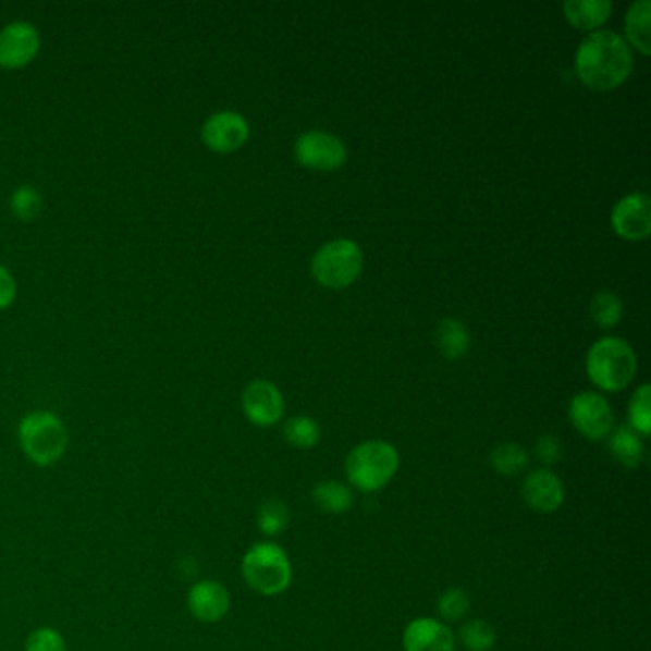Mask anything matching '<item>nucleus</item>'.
Returning <instances> with one entry per match:
<instances>
[{
	"mask_svg": "<svg viewBox=\"0 0 651 651\" xmlns=\"http://www.w3.org/2000/svg\"><path fill=\"white\" fill-rule=\"evenodd\" d=\"M435 610L443 621L455 623L463 619L470 610V598L463 589H447L442 592V597L438 598Z\"/></svg>",
	"mask_w": 651,
	"mask_h": 651,
	"instance_id": "nucleus-28",
	"label": "nucleus"
},
{
	"mask_svg": "<svg viewBox=\"0 0 651 651\" xmlns=\"http://www.w3.org/2000/svg\"><path fill=\"white\" fill-rule=\"evenodd\" d=\"M491 466L503 476H516L528 466V453L518 443H503L491 453Z\"/></svg>",
	"mask_w": 651,
	"mask_h": 651,
	"instance_id": "nucleus-24",
	"label": "nucleus"
},
{
	"mask_svg": "<svg viewBox=\"0 0 651 651\" xmlns=\"http://www.w3.org/2000/svg\"><path fill=\"white\" fill-rule=\"evenodd\" d=\"M590 316L597 321L600 327H613L619 323L621 316H623V303L619 296L613 293H598L592 303H590Z\"/></svg>",
	"mask_w": 651,
	"mask_h": 651,
	"instance_id": "nucleus-27",
	"label": "nucleus"
},
{
	"mask_svg": "<svg viewBox=\"0 0 651 651\" xmlns=\"http://www.w3.org/2000/svg\"><path fill=\"white\" fill-rule=\"evenodd\" d=\"M651 2L650 0H640L630 4L627 17H625V29L632 47L638 48L643 56L650 54L651 50Z\"/></svg>",
	"mask_w": 651,
	"mask_h": 651,
	"instance_id": "nucleus-18",
	"label": "nucleus"
},
{
	"mask_svg": "<svg viewBox=\"0 0 651 651\" xmlns=\"http://www.w3.org/2000/svg\"><path fill=\"white\" fill-rule=\"evenodd\" d=\"M311 499L319 511L326 514H344L354 504L352 489L333 480L321 481L311 489Z\"/></svg>",
	"mask_w": 651,
	"mask_h": 651,
	"instance_id": "nucleus-19",
	"label": "nucleus"
},
{
	"mask_svg": "<svg viewBox=\"0 0 651 651\" xmlns=\"http://www.w3.org/2000/svg\"><path fill=\"white\" fill-rule=\"evenodd\" d=\"M468 344L470 339L463 323H458L457 319H443L438 329V346L443 356L447 359H458L465 356Z\"/></svg>",
	"mask_w": 651,
	"mask_h": 651,
	"instance_id": "nucleus-22",
	"label": "nucleus"
},
{
	"mask_svg": "<svg viewBox=\"0 0 651 651\" xmlns=\"http://www.w3.org/2000/svg\"><path fill=\"white\" fill-rule=\"evenodd\" d=\"M241 572L248 587L262 597H278L293 581L287 552L275 543H258L248 549Z\"/></svg>",
	"mask_w": 651,
	"mask_h": 651,
	"instance_id": "nucleus-4",
	"label": "nucleus"
},
{
	"mask_svg": "<svg viewBox=\"0 0 651 651\" xmlns=\"http://www.w3.org/2000/svg\"><path fill=\"white\" fill-rule=\"evenodd\" d=\"M569 420L587 440L600 442L613 432V409L610 402L597 392H581L569 404Z\"/></svg>",
	"mask_w": 651,
	"mask_h": 651,
	"instance_id": "nucleus-8",
	"label": "nucleus"
},
{
	"mask_svg": "<svg viewBox=\"0 0 651 651\" xmlns=\"http://www.w3.org/2000/svg\"><path fill=\"white\" fill-rule=\"evenodd\" d=\"M364 253L352 239H334L319 248L311 260L314 278L329 288H344L357 280Z\"/></svg>",
	"mask_w": 651,
	"mask_h": 651,
	"instance_id": "nucleus-6",
	"label": "nucleus"
},
{
	"mask_svg": "<svg viewBox=\"0 0 651 651\" xmlns=\"http://www.w3.org/2000/svg\"><path fill=\"white\" fill-rule=\"evenodd\" d=\"M187 607L201 623H218L230 612V594L217 581H199L187 592Z\"/></svg>",
	"mask_w": 651,
	"mask_h": 651,
	"instance_id": "nucleus-14",
	"label": "nucleus"
},
{
	"mask_svg": "<svg viewBox=\"0 0 651 651\" xmlns=\"http://www.w3.org/2000/svg\"><path fill=\"white\" fill-rule=\"evenodd\" d=\"M400 468V455L392 443L371 440L359 443L346 458V478L364 493L386 488Z\"/></svg>",
	"mask_w": 651,
	"mask_h": 651,
	"instance_id": "nucleus-3",
	"label": "nucleus"
},
{
	"mask_svg": "<svg viewBox=\"0 0 651 651\" xmlns=\"http://www.w3.org/2000/svg\"><path fill=\"white\" fill-rule=\"evenodd\" d=\"M613 4L610 0H569L564 2V14L567 22L581 29L590 32L604 24L612 14Z\"/></svg>",
	"mask_w": 651,
	"mask_h": 651,
	"instance_id": "nucleus-16",
	"label": "nucleus"
},
{
	"mask_svg": "<svg viewBox=\"0 0 651 651\" xmlns=\"http://www.w3.org/2000/svg\"><path fill=\"white\" fill-rule=\"evenodd\" d=\"M283 435L293 447L310 450L314 445H318L321 432L318 422L310 417H293L285 422Z\"/></svg>",
	"mask_w": 651,
	"mask_h": 651,
	"instance_id": "nucleus-25",
	"label": "nucleus"
},
{
	"mask_svg": "<svg viewBox=\"0 0 651 651\" xmlns=\"http://www.w3.org/2000/svg\"><path fill=\"white\" fill-rule=\"evenodd\" d=\"M247 119L235 111H218L202 123L201 140L214 153H233L248 140Z\"/></svg>",
	"mask_w": 651,
	"mask_h": 651,
	"instance_id": "nucleus-9",
	"label": "nucleus"
},
{
	"mask_svg": "<svg viewBox=\"0 0 651 651\" xmlns=\"http://www.w3.org/2000/svg\"><path fill=\"white\" fill-rule=\"evenodd\" d=\"M288 521H291V512L281 499H268L256 514L258 529L268 537L281 536L287 529Z\"/></svg>",
	"mask_w": 651,
	"mask_h": 651,
	"instance_id": "nucleus-20",
	"label": "nucleus"
},
{
	"mask_svg": "<svg viewBox=\"0 0 651 651\" xmlns=\"http://www.w3.org/2000/svg\"><path fill=\"white\" fill-rule=\"evenodd\" d=\"M458 638L468 651H491L496 642L495 628L483 619L465 623L458 630Z\"/></svg>",
	"mask_w": 651,
	"mask_h": 651,
	"instance_id": "nucleus-23",
	"label": "nucleus"
},
{
	"mask_svg": "<svg viewBox=\"0 0 651 651\" xmlns=\"http://www.w3.org/2000/svg\"><path fill=\"white\" fill-rule=\"evenodd\" d=\"M243 412L255 427H272L280 422L285 402L280 390L268 380H253L243 390Z\"/></svg>",
	"mask_w": 651,
	"mask_h": 651,
	"instance_id": "nucleus-11",
	"label": "nucleus"
},
{
	"mask_svg": "<svg viewBox=\"0 0 651 651\" xmlns=\"http://www.w3.org/2000/svg\"><path fill=\"white\" fill-rule=\"evenodd\" d=\"M536 453L537 457H539V460H541L544 466H552L556 465L560 457H562V447H560V442L556 438H552V435H543V438L537 442Z\"/></svg>",
	"mask_w": 651,
	"mask_h": 651,
	"instance_id": "nucleus-31",
	"label": "nucleus"
},
{
	"mask_svg": "<svg viewBox=\"0 0 651 651\" xmlns=\"http://www.w3.org/2000/svg\"><path fill=\"white\" fill-rule=\"evenodd\" d=\"M40 33L32 22L16 20L0 29V70L20 71L39 56Z\"/></svg>",
	"mask_w": 651,
	"mask_h": 651,
	"instance_id": "nucleus-7",
	"label": "nucleus"
},
{
	"mask_svg": "<svg viewBox=\"0 0 651 651\" xmlns=\"http://www.w3.org/2000/svg\"><path fill=\"white\" fill-rule=\"evenodd\" d=\"M405 651H455V636L442 621L420 617L407 625Z\"/></svg>",
	"mask_w": 651,
	"mask_h": 651,
	"instance_id": "nucleus-15",
	"label": "nucleus"
},
{
	"mask_svg": "<svg viewBox=\"0 0 651 651\" xmlns=\"http://www.w3.org/2000/svg\"><path fill=\"white\" fill-rule=\"evenodd\" d=\"M521 499L531 511L551 514L564 504L566 489L556 474L549 468H539L521 483Z\"/></svg>",
	"mask_w": 651,
	"mask_h": 651,
	"instance_id": "nucleus-13",
	"label": "nucleus"
},
{
	"mask_svg": "<svg viewBox=\"0 0 651 651\" xmlns=\"http://www.w3.org/2000/svg\"><path fill=\"white\" fill-rule=\"evenodd\" d=\"M651 388L650 384H643L635 392V396L628 405V427L635 430L636 434L650 435L651 432Z\"/></svg>",
	"mask_w": 651,
	"mask_h": 651,
	"instance_id": "nucleus-26",
	"label": "nucleus"
},
{
	"mask_svg": "<svg viewBox=\"0 0 651 651\" xmlns=\"http://www.w3.org/2000/svg\"><path fill=\"white\" fill-rule=\"evenodd\" d=\"M42 207H45L42 195L37 187L29 186V184L16 187L10 195V212L20 222L37 220L42 212Z\"/></svg>",
	"mask_w": 651,
	"mask_h": 651,
	"instance_id": "nucleus-21",
	"label": "nucleus"
},
{
	"mask_svg": "<svg viewBox=\"0 0 651 651\" xmlns=\"http://www.w3.org/2000/svg\"><path fill=\"white\" fill-rule=\"evenodd\" d=\"M25 651H65V640L56 628L40 627L27 638Z\"/></svg>",
	"mask_w": 651,
	"mask_h": 651,
	"instance_id": "nucleus-29",
	"label": "nucleus"
},
{
	"mask_svg": "<svg viewBox=\"0 0 651 651\" xmlns=\"http://www.w3.org/2000/svg\"><path fill=\"white\" fill-rule=\"evenodd\" d=\"M610 438V451L617 463L625 468H638L643 460L642 435L636 434L630 427H619L613 430Z\"/></svg>",
	"mask_w": 651,
	"mask_h": 651,
	"instance_id": "nucleus-17",
	"label": "nucleus"
},
{
	"mask_svg": "<svg viewBox=\"0 0 651 651\" xmlns=\"http://www.w3.org/2000/svg\"><path fill=\"white\" fill-rule=\"evenodd\" d=\"M636 369V354L625 341L602 339L589 349L587 372L590 380L605 392L625 390L635 379Z\"/></svg>",
	"mask_w": 651,
	"mask_h": 651,
	"instance_id": "nucleus-5",
	"label": "nucleus"
},
{
	"mask_svg": "<svg viewBox=\"0 0 651 651\" xmlns=\"http://www.w3.org/2000/svg\"><path fill=\"white\" fill-rule=\"evenodd\" d=\"M295 157L298 163L316 171H334L346 161V148L333 134L311 131L296 140Z\"/></svg>",
	"mask_w": 651,
	"mask_h": 651,
	"instance_id": "nucleus-10",
	"label": "nucleus"
},
{
	"mask_svg": "<svg viewBox=\"0 0 651 651\" xmlns=\"http://www.w3.org/2000/svg\"><path fill=\"white\" fill-rule=\"evenodd\" d=\"M17 298V281L9 268L0 265V311L9 310Z\"/></svg>",
	"mask_w": 651,
	"mask_h": 651,
	"instance_id": "nucleus-30",
	"label": "nucleus"
},
{
	"mask_svg": "<svg viewBox=\"0 0 651 651\" xmlns=\"http://www.w3.org/2000/svg\"><path fill=\"white\" fill-rule=\"evenodd\" d=\"M17 440L25 457L37 466H52L67 450V428L50 412H33L20 420Z\"/></svg>",
	"mask_w": 651,
	"mask_h": 651,
	"instance_id": "nucleus-2",
	"label": "nucleus"
},
{
	"mask_svg": "<svg viewBox=\"0 0 651 651\" xmlns=\"http://www.w3.org/2000/svg\"><path fill=\"white\" fill-rule=\"evenodd\" d=\"M613 230L628 241H642L651 233L650 197L646 194L623 197L612 212Z\"/></svg>",
	"mask_w": 651,
	"mask_h": 651,
	"instance_id": "nucleus-12",
	"label": "nucleus"
},
{
	"mask_svg": "<svg viewBox=\"0 0 651 651\" xmlns=\"http://www.w3.org/2000/svg\"><path fill=\"white\" fill-rule=\"evenodd\" d=\"M575 71L592 90H613L630 75L632 52L617 33H590L575 52Z\"/></svg>",
	"mask_w": 651,
	"mask_h": 651,
	"instance_id": "nucleus-1",
	"label": "nucleus"
}]
</instances>
